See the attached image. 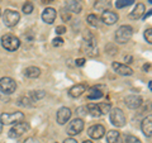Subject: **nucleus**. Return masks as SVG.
Returning <instances> with one entry per match:
<instances>
[{
    "label": "nucleus",
    "instance_id": "obj_1",
    "mask_svg": "<svg viewBox=\"0 0 152 143\" xmlns=\"http://www.w3.org/2000/svg\"><path fill=\"white\" fill-rule=\"evenodd\" d=\"M83 52H85L89 57H95L98 56V46L95 42V38L93 34L86 33L84 39V46H83Z\"/></svg>",
    "mask_w": 152,
    "mask_h": 143
},
{
    "label": "nucleus",
    "instance_id": "obj_2",
    "mask_svg": "<svg viewBox=\"0 0 152 143\" xmlns=\"http://www.w3.org/2000/svg\"><path fill=\"white\" fill-rule=\"evenodd\" d=\"M1 45L7 51L14 52V51H17L19 48L20 41H19V38H17L13 34H5V36L1 37Z\"/></svg>",
    "mask_w": 152,
    "mask_h": 143
},
{
    "label": "nucleus",
    "instance_id": "obj_3",
    "mask_svg": "<svg viewBox=\"0 0 152 143\" xmlns=\"http://www.w3.org/2000/svg\"><path fill=\"white\" fill-rule=\"evenodd\" d=\"M133 36V28L131 26H121L115 33V41L118 43H127Z\"/></svg>",
    "mask_w": 152,
    "mask_h": 143
},
{
    "label": "nucleus",
    "instance_id": "obj_4",
    "mask_svg": "<svg viewBox=\"0 0 152 143\" xmlns=\"http://www.w3.org/2000/svg\"><path fill=\"white\" fill-rule=\"evenodd\" d=\"M109 113H110V122L113 125H115L118 128L126 125V115L122 109L114 108V109H110Z\"/></svg>",
    "mask_w": 152,
    "mask_h": 143
},
{
    "label": "nucleus",
    "instance_id": "obj_5",
    "mask_svg": "<svg viewBox=\"0 0 152 143\" xmlns=\"http://www.w3.org/2000/svg\"><path fill=\"white\" fill-rule=\"evenodd\" d=\"M24 114L22 112H14V113H3L0 117L3 124H13V123H19L24 120Z\"/></svg>",
    "mask_w": 152,
    "mask_h": 143
},
{
    "label": "nucleus",
    "instance_id": "obj_6",
    "mask_svg": "<svg viewBox=\"0 0 152 143\" xmlns=\"http://www.w3.org/2000/svg\"><path fill=\"white\" fill-rule=\"evenodd\" d=\"M20 20V15L19 13L15 10H12V9H7L4 12V15H3V22L7 27H14L18 24V22Z\"/></svg>",
    "mask_w": 152,
    "mask_h": 143
},
{
    "label": "nucleus",
    "instance_id": "obj_7",
    "mask_svg": "<svg viewBox=\"0 0 152 143\" xmlns=\"http://www.w3.org/2000/svg\"><path fill=\"white\" fill-rule=\"evenodd\" d=\"M17 89V84L12 77H3L0 79V91L4 94L10 95L15 91Z\"/></svg>",
    "mask_w": 152,
    "mask_h": 143
},
{
    "label": "nucleus",
    "instance_id": "obj_8",
    "mask_svg": "<svg viewBox=\"0 0 152 143\" xmlns=\"http://www.w3.org/2000/svg\"><path fill=\"white\" fill-rule=\"evenodd\" d=\"M29 129V124L26 123L24 120L23 122H19V123H15L10 131H9V137L10 138H19L20 136H23L24 133Z\"/></svg>",
    "mask_w": 152,
    "mask_h": 143
},
{
    "label": "nucleus",
    "instance_id": "obj_9",
    "mask_svg": "<svg viewBox=\"0 0 152 143\" xmlns=\"http://www.w3.org/2000/svg\"><path fill=\"white\" fill-rule=\"evenodd\" d=\"M84 129V120L81 118H75L72 122H70V124L66 129V133L69 136H76Z\"/></svg>",
    "mask_w": 152,
    "mask_h": 143
},
{
    "label": "nucleus",
    "instance_id": "obj_10",
    "mask_svg": "<svg viewBox=\"0 0 152 143\" xmlns=\"http://www.w3.org/2000/svg\"><path fill=\"white\" fill-rule=\"evenodd\" d=\"M88 134L90 138H94V139H100V138L105 134V128L102 124H95L91 125L88 129Z\"/></svg>",
    "mask_w": 152,
    "mask_h": 143
},
{
    "label": "nucleus",
    "instance_id": "obj_11",
    "mask_svg": "<svg viewBox=\"0 0 152 143\" xmlns=\"http://www.w3.org/2000/svg\"><path fill=\"white\" fill-rule=\"evenodd\" d=\"M112 67L118 75H122V76H131L133 74V70L131 67H128L127 65H123L119 62H113Z\"/></svg>",
    "mask_w": 152,
    "mask_h": 143
},
{
    "label": "nucleus",
    "instance_id": "obj_12",
    "mask_svg": "<svg viewBox=\"0 0 152 143\" xmlns=\"http://www.w3.org/2000/svg\"><path fill=\"white\" fill-rule=\"evenodd\" d=\"M71 118V110L69 108H61L58 112H57V123L58 124H66Z\"/></svg>",
    "mask_w": 152,
    "mask_h": 143
},
{
    "label": "nucleus",
    "instance_id": "obj_13",
    "mask_svg": "<svg viewBox=\"0 0 152 143\" xmlns=\"http://www.w3.org/2000/svg\"><path fill=\"white\" fill-rule=\"evenodd\" d=\"M56 17H57V12L53 8H46L43 13H42V19L47 24H52L56 20Z\"/></svg>",
    "mask_w": 152,
    "mask_h": 143
},
{
    "label": "nucleus",
    "instance_id": "obj_14",
    "mask_svg": "<svg viewBox=\"0 0 152 143\" xmlns=\"http://www.w3.org/2000/svg\"><path fill=\"white\" fill-rule=\"evenodd\" d=\"M124 103L129 109H137L142 105V98L137 95H129L124 99Z\"/></svg>",
    "mask_w": 152,
    "mask_h": 143
},
{
    "label": "nucleus",
    "instance_id": "obj_15",
    "mask_svg": "<svg viewBox=\"0 0 152 143\" xmlns=\"http://www.w3.org/2000/svg\"><path fill=\"white\" fill-rule=\"evenodd\" d=\"M102 20L108 26H112L114 23L118 22V14L113 13V12H109V10H104L102 14Z\"/></svg>",
    "mask_w": 152,
    "mask_h": 143
},
{
    "label": "nucleus",
    "instance_id": "obj_16",
    "mask_svg": "<svg viewBox=\"0 0 152 143\" xmlns=\"http://www.w3.org/2000/svg\"><path fill=\"white\" fill-rule=\"evenodd\" d=\"M141 127H142V132H143V134L150 138L152 136V117L148 115L147 118H145Z\"/></svg>",
    "mask_w": 152,
    "mask_h": 143
},
{
    "label": "nucleus",
    "instance_id": "obj_17",
    "mask_svg": "<svg viewBox=\"0 0 152 143\" xmlns=\"http://www.w3.org/2000/svg\"><path fill=\"white\" fill-rule=\"evenodd\" d=\"M85 91H86V86H85L84 84H77L69 90V95L71 98H79L80 95H83Z\"/></svg>",
    "mask_w": 152,
    "mask_h": 143
},
{
    "label": "nucleus",
    "instance_id": "obj_18",
    "mask_svg": "<svg viewBox=\"0 0 152 143\" xmlns=\"http://www.w3.org/2000/svg\"><path fill=\"white\" fill-rule=\"evenodd\" d=\"M66 9L69 12H72V13H80L81 12V4L80 1H76V0H67L66 1Z\"/></svg>",
    "mask_w": 152,
    "mask_h": 143
},
{
    "label": "nucleus",
    "instance_id": "obj_19",
    "mask_svg": "<svg viewBox=\"0 0 152 143\" xmlns=\"http://www.w3.org/2000/svg\"><path fill=\"white\" fill-rule=\"evenodd\" d=\"M143 12H145V5H143V4H141V3L137 4L136 8L131 12L129 18H132V19H140L142 17V14H143Z\"/></svg>",
    "mask_w": 152,
    "mask_h": 143
},
{
    "label": "nucleus",
    "instance_id": "obj_20",
    "mask_svg": "<svg viewBox=\"0 0 152 143\" xmlns=\"http://www.w3.org/2000/svg\"><path fill=\"white\" fill-rule=\"evenodd\" d=\"M24 75L29 79H36L41 75V70L38 67H36V66H31V67H27L24 70Z\"/></svg>",
    "mask_w": 152,
    "mask_h": 143
},
{
    "label": "nucleus",
    "instance_id": "obj_21",
    "mask_svg": "<svg viewBox=\"0 0 152 143\" xmlns=\"http://www.w3.org/2000/svg\"><path fill=\"white\" fill-rule=\"evenodd\" d=\"M112 5V0H96V3L94 4V7L96 10H100V12H104L109 9Z\"/></svg>",
    "mask_w": 152,
    "mask_h": 143
},
{
    "label": "nucleus",
    "instance_id": "obj_22",
    "mask_svg": "<svg viewBox=\"0 0 152 143\" xmlns=\"http://www.w3.org/2000/svg\"><path fill=\"white\" fill-rule=\"evenodd\" d=\"M103 95H104L103 91H100V90L95 86L93 89H90V91L88 94V99H90V100H96V99L103 98Z\"/></svg>",
    "mask_w": 152,
    "mask_h": 143
},
{
    "label": "nucleus",
    "instance_id": "obj_23",
    "mask_svg": "<svg viewBox=\"0 0 152 143\" xmlns=\"http://www.w3.org/2000/svg\"><path fill=\"white\" fill-rule=\"evenodd\" d=\"M86 110H88V114H90L91 117H100L102 115L96 104H88Z\"/></svg>",
    "mask_w": 152,
    "mask_h": 143
},
{
    "label": "nucleus",
    "instance_id": "obj_24",
    "mask_svg": "<svg viewBox=\"0 0 152 143\" xmlns=\"http://www.w3.org/2000/svg\"><path fill=\"white\" fill-rule=\"evenodd\" d=\"M119 139V132L118 131H109L107 133V142L108 143H117Z\"/></svg>",
    "mask_w": 152,
    "mask_h": 143
},
{
    "label": "nucleus",
    "instance_id": "obj_25",
    "mask_svg": "<svg viewBox=\"0 0 152 143\" xmlns=\"http://www.w3.org/2000/svg\"><path fill=\"white\" fill-rule=\"evenodd\" d=\"M46 96V91L43 90H37V91H31L29 98L33 100V101H38V100L43 99Z\"/></svg>",
    "mask_w": 152,
    "mask_h": 143
},
{
    "label": "nucleus",
    "instance_id": "obj_26",
    "mask_svg": "<svg viewBox=\"0 0 152 143\" xmlns=\"http://www.w3.org/2000/svg\"><path fill=\"white\" fill-rule=\"evenodd\" d=\"M133 3H134V0H117L115 7L118 9H123V8H127V7L132 5Z\"/></svg>",
    "mask_w": 152,
    "mask_h": 143
},
{
    "label": "nucleus",
    "instance_id": "obj_27",
    "mask_svg": "<svg viewBox=\"0 0 152 143\" xmlns=\"http://www.w3.org/2000/svg\"><path fill=\"white\" fill-rule=\"evenodd\" d=\"M98 108H99V110H100V114H107L110 112V104L109 103H102V104H98Z\"/></svg>",
    "mask_w": 152,
    "mask_h": 143
},
{
    "label": "nucleus",
    "instance_id": "obj_28",
    "mask_svg": "<svg viewBox=\"0 0 152 143\" xmlns=\"http://www.w3.org/2000/svg\"><path fill=\"white\" fill-rule=\"evenodd\" d=\"M86 20H88L89 24H90V26H93V27H96V26L99 24V18L95 15V14H89Z\"/></svg>",
    "mask_w": 152,
    "mask_h": 143
},
{
    "label": "nucleus",
    "instance_id": "obj_29",
    "mask_svg": "<svg viewBox=\"0 0 152 143\" xmlns=\"http://www.w3.org/2000/svg\"><path fill=\"white\" fill-rule=\"evenodd\" d=\"M31 101H33L31 98H20V99H19V103L18 104H19V105H22V107L29 108V107L33 105V103H31Z\"/></svg>",
    "mask_w": 152,
    "mask_h": 143
},
{
    "label": "nucleus",
    "instance_id": "obj_30",
    "mask_svg": "<svg viewBox=\"0 0 152 143\" xmlns=\"http://www.w3.org/2000/svg\"><path fill=\"white\" fill-rule=\"evenodd\" d=\"M23 12H24V14H31L33 12V4L32 3H26L24 5H23Z\"/></svg>",
    "mask_w": 152,
    "mask_h": 143
},
{
    "label": "nucleus",
    "instance_id": "obj_31",
    "mask_svg": "<svg viewBox=\"0 0 152 143\" xmlns=\"http://www.w3.org/2000/svg\"><path fill=\"white\" fill-rule=\"evenodd\" d=\"M145 38H146V41L148 42L150 45L152 43V29H151V28L146 29V32H145Z\"/></svg>",
    "mask_w": 152,
    "mask_h": 143
},
{
    "label": "nucleus",
    "instance_id": "obj_32",
    "mask_svg": "<svg viewBox=\"0 0 152 143\" xmlns=\"http://www.w3.org/2000/svg\"><path fill=\"white\" fill-rule=\"evenodd\" d=\"M126 142L127 143H141V141L134 136H127L126 137Z\"/></svg>",
    "mask_w": 152,
    "mask_h": 143
},
{
    "label": "nucleus",
    "instance_id": "obj_33",
    "mask_svg": "<svg viewBox=\"0 0 152 143\" xmlns=\"http://www.w3.org/2000/svg\"><path fill=\"white\" fill-rule=\"evenodd\" d=\"M52 45H53L55 47H61V46L64 45V39L61 37H57V38H55V39H53Z\"/></svg>",
    "mask_w": 152,
    "mask_h": 143
},
{
    "label": "nucleus",
    "instance_id": "obj_34",
    "mask_svg": "<svg viewBox=\"0 0 152 143\" xmlns=\"http://www.w3.org/2000/svg\"><path fill=\"white\" fill-rule=\"evenodd\" d=\"M61 17H62L64 22L70 20V13H69L67 10H66V9H64V10H62V13H61Z\"/></svg>",
    "mask_w": 152,
    "mask_h": 143
},
{
    "label": "nucleus",
    "instance_id": "obj_35",
    "mask_svg": "<svg viewBox=\"0 0 152 143\" xmlns=\"http://www.w3.org/2000/svg\"><path fill=\"white\" fill-rule=\"evenodd\" d=\"M64 33H66V27L64 26H58V27H56V34H64Z\"/></svg>",
    "mask_w": 152,
    "mask_h": 143
},
{
    "label": "nucleus",
    "instance_id": "obj_36",
    "mask_svg": "<svg viewBox=\"0 0 152 143\" xmlns=\"http://www.w3.org/2000/svg\"><path fill=\"white\" fill-rule=\"evenodd\" d=\"M24 143H41L38 139H36V138H33V137H29V138H27V139L24 141Z\"/></svg>",
    "mask_w": 152,
    "mask_h": 143
},
{
    "label": "nucleus",
    "instance_id": "obj_37",
    "mask_svg": "<svg viewBox=\"0 0 152 143\" xmlns=\"http://www.w3.org/2000/svg\"><path fill=\"white\" fill-rule=\"evenodd\" d=\"M85 62H86V61H85V58H77V60H76V66L81 67V66L85 65Z\"/></svg>",
    "mask_w": 152,
    "mask_h": 143
},
{
    "label": "nucleus",
    "instance_id": "obj_38",
    "mask_svg": "<svg viewBox=\"0 0 152 143\" xmlns=\"http://www.w3.org/2000/svg\"><path fill=\"white\" fill-rule=\"evenodd\" d=\"M64 143H79L76 139H74V138H67V139H65Z\"/></svg>",
    "mask_w": 152,
    "mask_h": 143
},
{
    "label": "nucleus",
    "instance_id": "obj_39",
    "mask_svg": "<svg viewBox=\"0 0 152 143\" xmlns=\"http://www.w3.org/2000/svg\"><path fill=\"white\" fill-rule=\"evenodd\" d=\"M150 69H151V65H150V63H148V65H145V66H143V70L146 71V72H148V70H150Z\"/></svg>",
    "mask_w": 152,
    "mask_h": 143
},
{
    "label": "nucleus",
    "instance_id": "obj_40",
    "mask_svg": "<svg viewBox=\"0 0 152 143\" xmlns=\"http://www.w3.org/2000/svg\"><path fill=\"white\" fill-rule=\"evenodd\" d=\"M132 57L131 56H128V57H126V62H128V63H129V62H132Z\"/></svg>",
    "mask_w": 152,
    "mask_h": 143
},
{
    "label": "nucleus",
    "instance_id": "obj_41",
    "mask_svg": "<svg viewBox=\"0 0 152 143\" xmlns=\"http://www.w3.org/2000/svg\"><path fill=\"white\" fill-rule=\"evenodd\" d=\"M51 1H53V0H42V3H45V4H47V3H51Z\"/></svg>",
    "mask_w": 152,
    "mask_h": 143
},
{
    "label": "nucleus",
    "instance_id": "obj_42",
    "mask_svg": "<svg viewBox=\"0 0 152 143\" xmlns=\"http://www.w3.org/2000/svg\"><path fill=\"white\" fill-rule=\"evenodd\" d=\"M150 15H151V12H148V13H147V14H146V15L143 17V19H147V17H150Z\"/></svg>",
    "mask_w": 152,
    "mask_h": 143
},
{
    "label": "nucleus",
    "instance_id": "obj_43",
    "mask_svg": "<svg viewBox=\"0 0 152 143\" xmlns=\"http://www.w3.org/2000/svg\"><path fill=\"white\" fill-rule=\"evenodd\" d=\"M1 131H3V123L0 120V133H1Z\"/></svg>",
    "mask_w": 152,
    "mask_h": 143
},
{
    "label": "nucleus",
    "instance_id": "obj_44",
    "mask_svg": "<svg viewBox=\"0 0 152 143\" xmlns=\"http://www.w3.org/2000/svg\"><path fill=\"white\" fill-rule=\"evenodd\" d=\"M148 89H150V90L152 89V84H151V82H148Z\"/></svg>",
    "mask_w": 152,
    "mask_h": 143
},
{
    "label": "nucleus",
    "instance_id": "obj_45",
    "mask_svg": "<svg viewBox=\"0 0 152 143\" xmlns=\"http://www.w3.org/2000/svg\"><path fill=\"white\" fill-rule=\"evenodd\" d=\"M83 143H93V142H91V141H89V139H88V141H85V142H83Z\"/></svg>",
    "mask_w": 152,
    "mask_h": 143
},
{
    "label": "nucleus",
    "instance_id": "obj_46",
    "mask_svg": "<svg viewBox=\"0 0 152 143\" xmlns=\"http://www.w3.org/2000/svg\"><path fill=\"white\" fill-rule=\"evenodd\" d=\"M0 15H1V9H0Z\"/></svg>",
    "mask_w": 152,
    "mask_h": 143
},
{
    "label": "nucleus",
    "instance_id": "obj_47",
    "mask_svg": "<svg viewBox=\"0 0 152 143\" xmlns=\"http://www.w3.org/2000/svg\"><path fill=\"white\" fill-rule=\"evenodd\" d=\"M76 1H80V0H76Z\"/></svg>",
    "mask_w": 152,
    "mask_h": 143
}]
</instances>
